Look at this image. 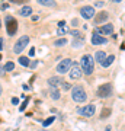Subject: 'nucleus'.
<instances>
[{"label":"nucleus","mask_w":125,"mask_h":131,"mask_svg":"<svg viewBox=\"0 0 125 131\" xmlns=\"http://www.w3.org/2000/svg\"><path fill=\"white\" fill-rule=\"evenodd\" d=\"M71 98H73L74 102L83 103V102L87 101V93H86V90L83 89V86L77 84V86H73V88H71Z\"/></svg>","instance_id":"1"},{"label":"nucleus","mask_w":125,"mask_h":131,"mask_svg":"<svg viewBox=\"0 0 125 131\" xmlns=\"http://www.w3.org/2000/svg\"><path fill=\"white\" fill-rule=\"evenodd\" d=\"M80 67H82V71H83L84 74L90 76L95 71V60H93V57L89 56V54L83 56L82 57V64H80Z\"/></svg>","instance_id":"2"},{"label":"nucleus","mask_w":125,"mask_h":131,"mask_svg":"<svg viewBox=\"0 0 125 131\" xmlns=\"http://www.w3.org/2000/svg\"><path fill=\"white\" fill-rule=\"evenodd\" d=\"M28 44H29V37L28 35H23V37H20L18 41H16V44H15V47H13V51L16 52V54L22 52Z\"/></svg>","instance_id":"3"},{"label":"nucleus","mask_w":125,"mask_h":131,"mask_svg":"<svg viewBox=\"0 0 125 131\" xmlns=\"http://www.w3.org/2000/svg\"><path fill=\"white\" fill-rule=\"evenodd\" d=\"M71 64H73V61L70 60V58H64V60H61L60 63H58V66H57L55 70L58 71L60 74H65V71H70Z\"/></svg>","instance_id":"4"},{"label":"nucleus","mask_w":125,"mask_h":131,"mask_svg":"<svg viewBox=\"0 0 125 131\" xmlns=\"http://www.w3.org/2000/svg\"><path fill=\"white\" fill-rule=\"evenodd\" d=\"M95 112H96V106L93 105V103H90V105H86V106H82L77 109V114H80V115H83V117H93L95 115Z\"/></svg>","instance_id":"5"},{"label":"nucleus","mask_w":125,"mask_h":131,"mask_svg":"<svg viewBox=\"0 0 125 131\" xmlns=\"http://www.w3.org/2000/svg\"><path fill=\"white\" fill-rule=\"evenodd\" d=\"M16 29H18V22L12 16H7L6 18V31H7V35H15Z\"/></svg>","instance_id":"6"},{"label":"nucleus","mask_w":125,"mask_h":131,"mask_svg":"<svg viewBox=\"0 0 125 131\" xmlns=\"http://www.w3.org/2000/svg\"><path fill=\"white\" fill-rule=\"evenodd\" d=\"M112 95V84L111 83H105L102 86H99L97 89V96L99 98H108Z\"/></svg>","instance_id":"7"},{"label":"nucleus","mask_w":125,"mask_h":131,"mask_svg":"<svg viewBox=\"0 0 125 131\" xmlns=\"http://www.w3.org/2000/svg\"><path fill=\"white\" fill-rule=\"evenodd\" d=\"M82 74H83V71H82L80 64L73 63V64H71V69H70V79L77 80V79H80V77H82Z\"/></svg>","instance_id":"8"},{"label":"nucleus","mask_w":125,"mask_h":131,"mask_svg":"<svg viewBox=\"0 0 125 131\" xmlns=\"http://www.w3.org/2000/svg\"><path fill=\"white\" fill-rule=\"evenodd\" d=\"M80 15H82V18L84 19H92L95 16V9H93L92 6H83L82 9H80Z\"/></svg>","instance_id":"9"},{"label":"nucleus","mask_w":125,"mask_h":131,"mask_svg":"<svg viewBox=\"0 0 125 131\" xmlns=\"http://www.w3.org/2000/svg\"><path fill=\"white\" fill-rule=\"evenodd\" d=\"M112 31H113V25L112 24H108V25H103V26H100V28H96V31H95V34H102V35H109V34H112Z\"/></svg>","instance_id":"10"},{"label":"nucleus","mask_w":125,"mask_h":131,"mask_svg":"<svg viewBox=\"0 0 125 131\" xmlns=\"http://www.w3.org/2000/svg\"><path fill=\"white\" fill-rule=\"evenodd\" d=\"M106 38L105 37H100L97 34H93L92 35V44L93 45H100V44H106Z\"/></svg>","instance_id":"11"},{"label":"nucleus","mask_w":125,"mask_h":131,"mask_svg":"<svg viewBox=\"0 0 125 131\" xmlns=\"http://www.w3.org/2000/svg\"><path fill=\"white\" fill-rule=\"evenodd\" d=\"M108 18H109V13H108V12H100V13L96 16L95 22H96V25H99V24H102V22H106Z\"/></svg>","instance_id":"12"},{"label":"nucleus","mask_w":125,"mask_h":131,"mask_svg":"<svg viewBox=\"0 0 125 131\" xmlns=\"http://www.w3.org/2000/svg\"><path fill=\"white\" fill-rule=\"evenodd\" d=\"M105 58H106V54L103 51H96V54H95V58L93 60H96L99 64H102L103 61H105Z\"/></svg>","instance_id":"13"},{"label":"nucleus","mask_w":125,"mask_h":131,"mask_svg":"<svg viewBox=\"0 0 125 131\" xmlns=\"http://www.w3.org/2000/svg\"><path fill=\"white\" fill-rule=\"evenodd\" d=\"M19 13H20V16H29L32 13V7L31 6H23L22 9L19 10Z\"/></svg>","instance_id":"14"},{"label":"nucleus","mask_w":125,"mask_h":131,"mask_svg":"<svg viewBox=\"0 0 125 131\" xmlns=\"http://www.w3.org/2000/svg\"><path fill=\"white\" fill-rule=\"evenodd\" d=\"M48 83H50V86H52V88H57V86L60 83H63V82H61L60 77H50V79H48Z\"/></svg>","instance_id":"15"},{"label":"nucleus","mask_w":125,"mask_h":131,"mask_svg":"<svg viewBox=\"0 0 125 131\" xmlns=\"http://www.w3.org/2000/svg\"><path fill=\"white\" fill-rule=\"evenodd\" d=\"M38 3L47 7H55V2L54 0H38Z\"/></svg>","instance_id":"16"},{"label":"nucleus","mask_w":125,"mask_h":131,"mask_svg":"<svg viewBox=\"0 0 125 131\" xmlns=\"http://www.w3.org/2000/svg\"><path fill=\"white\" fill-rule=\"evenodd\" d=\"M84 44V39L83 37H80V38H74V41H73V48H80L82 45Z\"/></svg>","instance_id":"17"},{"label":"nucleus","mask_w":125,"mask_h":131,"mask_svg":"<svg viewBox=\"0 0 125 131\" xmlns=\"http://www.w3.org/2000/svg\"><path fill=\"white\" fill-rule=\"evenodd\" d=\"M113 60H115V56H113V54H112V56H108L106 58H105V61L102 63V66L103 67H109V66L113 63Z\"/></svg>","instance_id":"18"},{"label":"nucleus","mask_w":125,"mask_h":131,"mask_svg":"<svg viewBox=\"0 0 125 131\" xmlns=\"http://www.w3.org/2000/svg\"><path fill=\"white\" fill-rule=\"evenodd\" d=\"M70 29L67 26H63V28H58L57 29V35H65V34H69Z\"/></svg>","instance_id":"19"},{"label":"nucleus","mask_w":125,"mask_h":131,"mask_svg":"<svg viewBox=\"0 0 125 131\" xmlns=\"http://www.w3.org/2000/svg\"><path fill=\"white\" fill-rule=\"evenodd\" d=\"M51 98L54 99V101L60 99V92H58V89H57V88H54V89L51 90Z\"/></svg>","instance_id":"20"},{"label":"nucleus","mask_w":125,"mask_h":131,"mask_svg":"<svg viewBox=\"0 0 125 131\" xmlns=\"http://www.w3.org/2000/svg\"><path fill=\"white\" fill-rule=\"evenodd\" d=\"M65 44H67V39H65V38H61V39L54 41V45H55V47H63V45H65Z\"/></svg>","instance_id":"21"},{"label":"nucleus","mask_w":125,"mask_h":131,"mask_svg":"<svg viewBox=\"0 0 125 131\" xmlns=\"http://www.w3.org/2000/svg\"><path fill=\"white\" fill-rule=\"evenodd\" d=\"M19 63H20L22 66H25V67H28V66H29L28 57H19Z\"/></svg>","instance_id":"22"},{"label":"nucleus","mask_w":125,"mask_h":131,"mask_svg":"<svg viewBox=\"0 0 125 131\" xmlns=\"http://www.w3.org/2000/svg\"><path fill=\"white\" fill-rule=\"evenodd\" d=\"M54 119H55V117H50V118H47L45 121L42 122V125H44V127H48V125H51L52 122H54Z\"/></svg>","instance_id":"23"},{"label":"nucleus","mask_w":125,"mask_h":131,"mask_svg":"<svg viewBox=\"0 0 125 131\" xmlns=\"http://www.w3.org/2000/svg\"><path fill=\"white\" fill-rule=\"evenodd\" d=\"M13 69H15V64L12 63V61H7V63L5 64V70L6 71H12Z\"/></svg>","instance_id":"24"},{"label":"nucleus","mask_w":125,"mask_h":131,"mask_svg":"<svg viewBox=\"0 0 125 131\" xmlns=\"http://www.w3.org/2000/svg\"><path fill=\"white\" fill-rule=\"evenodd\" d=\"M28 102H29V99H26V101H25V102H23L22 105L19 106V111H25V108H26V105H28Z\"/></svg>","instance_id":"25"},{"label":"nucleus","mask_w":125,"mask_h":131,"mask_svg":"<svg viewBox=\"0 0 125 131\" xmlns=\"http://www.w3.org/2000/svg\"><path fill=\"white\" fill-rule=\"evenodd\" d=\"M63 89H64V90L71 89V86H70V83H67V82H63Z\"/></svg>","instance_id":"26"},{"label":"nucleus","mask_w":125,"mask_h":131,"mask_svg":"<svg viewBox=\"0 0 125 131\" xmlns=\"http://www.w3.org/2000/svg\"><path fill=\"white\" fill-rule=\"evenodd\" d=\"M5 74H6V70H5V67H2V66H0V77H3Z\"/></svg>","instance_id":"27"},{"label":"nucleus","mask_w":125,"mask_h":131,"mask_svg":"<svg viewBox=\"0 0 125 131\" xmlns=\"http://www.w3.org/2000/svg\"><path fill=\"white\" fill-rule=\"evenodd\" d=\"M103 5H105L103 2H96V3H95V6H96V7H103Z\"/></svg>","instance_id":"28"},{"label":"nucleus","mask_w":125,"mask_h":131,"mask_svg":"<svg viewBox=\"0 0 125 131\" xmlns=\"http://www.w3.org/2000/svg\"><path fill=\"white\" fill-rule=\"evenodd\" d=\"M106 115H109V109H105V111H103V114L100 115V118H105Z\"/></svg>","instance_id":"29"},{"label":"nucleus","mask_w":125,"mask_h":131,"mask_svg":"<svg viewBox=\"0 0 125 131\" xmlns=\"http://www.w3.org/2000/svg\"><path fill=\"white\" fill-rule=\"evenodd\" d=\"M38 64V61H32V63H29V66H31V69H35Z\"/></svg>","instance_id":"30"},{"label":"nucleus","mask_w":125,"mask_h":131,"mask_svg":"<svg viewBox=\"0 0 125 131\" xmlns=\"http://www.w3.org/2000/svg\"><path fill=\"white\" fill-rule=\"evenodd\" d=\"M12 103H13V105H18V103H19V99H18V98H12Z\"/></svg>","instance_id":"31"},{"label":"nucleus","mask_w":125,"mask_h":131,"mask_svg":"<svg viewBox=\"0 0 125 131\" xmlns=\"http://www.w3.org/2000/svg\"><path fill=\"white\" fill-rule=\"evenodd\" d=\"M63 26H65V22H64V20L58 22V28H63Z\"/></svg>","instance_id":"32"},{"label":"nucleus","mask_w":125,"mask_h":131,"mask_svg":"<svg viewBox=\"0 0 125 131\" xmlns=\"http://www.w3.org/2000/svg\"><path fill=\"white\" fill-rule=\"evenodd\" d=\"M29 56H31V57L35 56V50H33V48H31V50H29Z\"/></svg>","instance_id":"33"},{"label":"nucleus","mask_w":125,"mask_h":131,"mask_svg":"<svg viewBox=\"0 0 125 131\" xmlns=\"http://www.w3.org/2000/svg\"><path fill=\"white\" fill-rule=\"evenodd\" d=\"M3 50V38H0V51Z\"/></svg>","instance_id":"34"},{"label":"nucleus","mask_w":125,"mask_h":131,"mask_svg":"<svg viewBox=\"0 0 125 131\" xmlns=\"http://www.w3.org/2000/svg\"><path fill=\"white\" fill-rule=\"evenodd\" d=\"M121 50H124V51H125V44H122V45H121Z\"/></svg>","instance_id":"35"},{"label":"nucleus","mask_w":125,"mask_h":131,"mask_svg":"<svg viewBox=\"0 0 125 131\" xmlns=\"http://www.w3.org/2000/svg\"><path fill=\"white\" fill-rule=\"evenodd\" d=\"M105 131H111V127H106V130Z\"/></svg>","instance_id":"36"},{"label":"nucleus","mask_w":125,"mask_h":131,"mask_svg":"<svg viewBox=\"0 0 125 131\" xmlns=\"http://www.w3.org/2000/svg\"><path fill=\"white\" fill-rule=\"evenodd\" d=\"M0 95H2V88H0Z\"/></svg>","instance_id":"37"},{"label":"nucleus","mask_w":125,"mask_h":131,"mask_svg":"<svg viewBox=\"0 0 125 131\" xmlns=\"http://www.w3.org/2000/svg\"><path fill=\"white\" fill-rule=\"evenodd\" d=\"M0 60H2V54H0Z\"/></svg>","instance_id":"38"},{"label":"nucleus","mask_w":125,"mask_h":131,"mask_svg":"<svg viewBox=\"0 0 125 131\" xmlns=\"http://www.w3.org/2000/svg\"><path fill=\"white\" fill-rule=\"evenodd\" d=\"M0 26H2V24H0Z\"/></svg>","instance_id":"39"},{"label":"nucleus","mask_w":125,"mask_h":131,"mask_svg":"<svg viewBox=\"0 0 125 131\" xmlns=\"http://www.w3.org/2000/svg\"><path fill=\"white\" fill-rule=\"evenodd\" d=\"M42 131H45V130H42Z\"/></svg>","instance_id":"40"}]
</instances>
